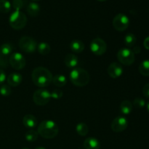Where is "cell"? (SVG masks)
Instances as JSON below:
<instances>
[{
  "label": "cell",
  "instance_id": "cell-31",
  "mask_svg": "<svg viewBox=\"0 0 149 149\" xmlns=\"http://www.w3.org/2000/svg\"><path fill=\"white\" fill-rule=\"evenodd\" d=\"M8 64L9 60L7 59L5 55H4L0 52V68H7L8 66Z\"/></svg>",
  "mask_w": 149,
  "mask_h": 149
},
{
  "label": "cell",
  "instance_id": "cell-16",
  "mask_svg": "<svg viewBox=\"0 0 149 149\" xmlns=\"http://www.w3.org/2000/svg\"><path fill=\"white\" fill-rule=\"evenodd\" d=\"M84 148L85 149H100V143L95 138H87L84 141Z\"/></svg>",
  "mask_w": 149,
  "mask_h": 149
},
{
  "label": "cell",
  "instance_id": "cell-37",
  "mask_svg": "<svg viewBox=\"0 0 149 149\" xmlns=\"http://www.w3.org/2000/svg\"><path fill=\"white\" fill-rule=\"evenodd\" d=\"M146 108H147V110H148V113H149V100L147 102V104H146Z\"/></svg>",
  "mask_w": 149,
  "mask_h": 149
},
{
  "label": "cell",
  "instance_id": "cell-8",
  "mask_svg": "<svg viewBox=\"0 0 149 149\" xmlns=\"http://www.w3.org/2000/svg\"><path fill=\"white\" fill-rule=\"evenodd\" d=\"M130 25V19L126 15L119 13L116 15L113 19V26L116 31H124Z\"/></svg>",
  "mask_w": 149,
  "mask_h": 149
},
{
  "label": "cell",
  "instance_id": "cell-29",
  "mask_svg": "<svg viewBox=\"0 0 149 149\" xmlns=\"http://www.w3.org/2000/svg\"><path fill=\"white\" fill-rule=\"evenodd\" d=\"M133 106L137 109H142L146 106V101L142 97H136L133 101Z\"/></svg>",
  "mask_w": 149,
  "mask_h": 149
},
{
  "label": "cell",
  "instance_id": "cell-21",
  "mask_svg": "<svg viewBox=\"0 0 149 149\" xmlns=\"http://www.w3.org/2000/svg\"><path fill=\"white\" fill-rule=\"evenodd\" d=\"M37 50L41 55H46L50 52L51 47L49 44L42 42L37 45Z\"/></svg>",
  "mask_w": 149,
  "mask_h": 149
},
{
  "label": "cell",
  "instance_id": "cell-33",
  "mask_svg": "<svg viewBox=\"0 0 149 149\" xmlns=\"http://www.w3.org/2000/svg\"><path fill=\"white\" fill-rule=\"evenodd\" d=\"M143 93L144 96L147 98H149V83L146 84L143 88Z\"/></svg>",
  "mask_w": 149,
  "mask_h": 149
},
{
  "label": "cell",
  "instance_id": "cell-17",
  "mask_svg": "<svg viewBox=\"0 0 149 149\" xmlns=\"http://www.w3.org/2000/svg\"><path fill=\"white\" fill-rule=\"evenodd\" d=\"M70 48L71 51L75 53H81L84 49V45L81 40L74 39L70 44Z\"/></svg>",
  "mask_w": 149,
  "mask_h": 149
},
{
  "label": "cell",
  "instance_id": "cell-19",
  "mask_svg": "<svg viewBox=\"0 0 149 149\" xmlns=\"http://www.w3.org/2000/svg\"><path fill=\"white\" fill-rule=\"evenodd\" d=\"M52 82L53 83L54 85L58 87H62L66 84L67 79L63 74H57L55 77H52Z\"/></svg>",
  "mask_w": 149,
  "mask_h": 149
},
{
  "label": "cell",
  "instance_id": "cell-30",
  "mask_svg": "<svg viewBox=\"0 0 149 149\" xmlns=\"http://www.w3.org/2000/svg\"><path fill=\"white\" fill-rule=\"evenodd\" d=\"M50 94L51 98H53L55 99V100L61 99V97H63V93L62 90H60V89H55V90H54Z\"/></svg>",
  "mask_w": 149,
  "mask_h": 149
},
{
  "label": "cell",
  "instance_id": "cell-32",
  "mask_svg": "<svg viewBox=\"0 0 149 149\" xmlns=\"http://www.w3.org/2000/svg\"><path fill=\"white\" fill-rule=\"evenodd\" d=\"M13 6L15 10L17 11H20L23 7V1L22 0H13Z\"/></svg>",
  "mask_w": 149,
  "mask_h": 149
},
{
  "label": "cell",
  "instance_id": "cell-25",
  "mask_svg": "<svg viewBox=\"0 0 149 149\" xmlns=\"http://www.w3.org/2000/svg\"><path fill=\"white\" fill-rule=\"evenodd\" d=\"M38 137H39V133H38L37 131L34 130L33 129L28 131L26 133V135H25L26 140L27 141H29V142H34L37 140Z\"/></svg>",
  "mask_w": 149,
  "mask_h": 149
},
{
  "label": "cell",
  "instance_id": "cell-38",
  "mask_svg": "<svg viewBox=\"0 0 149 149\" xmlns=\"http://www.w3.org/2000/svg\"><path fill=\"white\" fill-rule=\"evenodd\" d=\"M35 149H46V148H45L44 147H37V148H36Z\"/></svg>",
  "mask_w": 149,
  "mask_h": 149
},
{
  "label": "cell",
  "instance_id": "cell-36",
  "mask_svg": "<svg viewBox=\"0 0 149 149\" xmlns=\"http://www.w3.org/2000/svg\"><path fill=\"white\" fill-rule=\"evenodd\" d=\"M132 52H133V53L134 54H138V53H140V52H141V47H138V46H134V47H133V49H132Z\"/></svg>",
  "mask_w": 149,
  "mask_h": 149
},
{
  "label": "cell",
  "instance_id": "cell-3",
  "mask_svg": "<svg viewBox=\"0 0 149 149\" xmlns=\"http://www.w3.org/2000/svg\"><path fill=\"white\" fill-rule=\"evenodd\" d=\"M71 83L77 87H84L90 81V74L83 68H73L70 73Z\"/></svg>",
  "mask_w": 149,
  "mask_h": 149
},
{
  "label": "cell",
  "instance_id": "cell-34",
  "mask_svg": "<svg viewBox=\"0 0 149 149\" xmlns=\"http://www.w3.org/2000/svg\"><path fill=\"white\" fill-rule=\"evenodd\" d=\"M6 80V74L1 68H0V84Z\"/></svg>",
  "mask_w": 149,
  "mask_h": 149
},
{
  "label": "cell",
  "instance_id": "cell-12",
  "mask_svg": "<svg viewBox=\"0 0 149 149\" xmlns=\"http://www.w3.org/2000/svg\"><path fill=\"white\" fill-rule=\"evenodd\" d=\"M122 73H123V68H122V65L119 63H112L108 68V74L109 77L113 79H116L121 77L122 75Z\"/></svg>",
  "mask_w": 149,
  "mask_h": 149
},
{
  "label": "cell",
  "instance_id": "cell-6",
  "mask_svg": "<svg viewBox=\"0 0 149 149\" xmlns=\"http://www.w3.org/2000/svg\"><path fill=\"white\" fill-rule=\"evenodd\" d=\"M117 58L123 65H130L135 62V54L129 48H122L118 52Z\"/></svg>",
  "mask_w": 149,
  "mask_h": 149
},
{
  "label": "cell",
  "instance_id": "cell-13",
  "mask_svg": "<svg viewBox=\"0 0 149 149\" xmlns=\"http://www.w3.org/2000/svg\"><path fill=\"white\" fill-rule=\"evenodd\" d=\"M23 77L18 73H13L10 74L7 79L8 85L11 87H17L22 82Z\"/></svg>",
  "mask_w": 149,
  "mask_h": 149
},
{
  "label": "cell",
  "instance_id": "cell-2",
  "mask_svg": "<svg viewBox=\"0 0 149 149\" xmlns=\"http://www.w3.org/2000/svg\"><path fill=\"white\" fill-rule=\"evenodd\" d=\"M58 126L52 120H44L40 122L37 127V132L40 136L46 139L55 138L58 134Z\"/></svg>",
  "mask_w": 149,
  "mask_h": 149
},
{
  "label": "cell",
  "instance_id": "cell-15",
  "mask_svg": "<svg viewBox=\"0 0 149 149\" xmlns=\"http://www.w3.org/2000/svg\"><path fill=\"white\" fill-rule=\"evenodd\" d=\"M64 63L65 65L69 68H75V67L78 65L79 59L77 56L74 54L70 53L68 54L64 58Z\"/></svg>",
  "mask_w": 149,
  "mask_h": 149
},
{
  "label": "cell",
  "instance_id": "cell-26",
  "mask_svg": "<svg viewBox=\"0 0 149 149\" xmlns=\"http://www.w3.org/2000/svg\"><path fill=\"white\" fill-rule=\"evenodd\" d=\"M13 50V47L10 44L5 43L3 44L0 47V52L3 54L4 55H5L6 57L9 56L12 54Z\"/></svg>",
  "mask_w": 149,
  "mask_h": 149
},
{
  "label": "cell",
  "instance_id": "cell-14",
  "mask_svg": "<svg viewBox=\"0 0 149 149\" xmlns=\"http://www.w3.org/2000/svg\"><path fill=\"white\" fill-rule=\"evenodd\" d=\"M23 123L26 128L32 130L37 125V119L33 115L27 114L23 119Z\"/></svg>",
  "mask_w": 149,
  "mask_h": 149
},
{
  "label": "cell",
  "instance_id": "cell-10",
  "mask_svg": "<svg viewBox=\"0 0 149 149\" xmlns=\"http://www.w3.org/2000/svg\"><path fill=\"white\" fill-rule=\"evenodd\" d=\"M90 50L96 55H103L107 50V45L103 39L100 38H95L90 43Z\"/></svg>",
  "mask_w": 149,
  "mask_h": 149
},
{
  "label": "cell",
  "instance_id": "cell-28",
  "mask_svg": "<svg viewBox=\"0 0 149 149\" xmlns=\"http://www.w3.org/2000/svg\"><path fill=\"white\" fill-rule=\"evenodd\" d=\"M11 88L8 84H3L0 87V94L3 96H9L11 94Z\"/></svg>",
  "mask_w": 149,
  "mask_h": 149
},
{
  "label": "cell",
  "instance_id": "cell-11",
  "mask_svg": "<svg viewBox=\"0 0 149 149\" xmlns=\"http://www.w3.org/2000/svg\"><path fill=\"white\" fill-rule=\"evenodd\" d=\"M128 126L127 119L125 116H117L111 122V127L115 132H121L125 130Z\"/></svg>",
  "mask_w": 149,
  "mask_h": 149
},
{
  "label": "cell",
  "instance_id": "cell-40",
  "mask_svg": "<svg viewBox=\"0 0 149 149\" xmlns=\"http://www.w3.org/2000/svg\"><path fill=\"white\" fill-rule=\"evenodd\" d=\"M22 149H29V148H22Z\"/></svg>",
  "mask_w": 149,
  "mask_h": 149
},
{
  "label": "cell",
  "instance_id": "cell-27",
  "mask_svg": "<svg viewBox=\"0 0 149 149\" xmlns=\"http://www.w3.org/2000/svg\"><path fill=\"white\" fill-rule=\"evenodd\" d=\"M11 10V4L8 0H0V12L7 13Z\"/></svg>",
  "mask_w": 149,
  "mask_h": 149
},
{
  "label": "cell",
  "instance_id": "cell-23",
  "mask_svg": "<svg viewBox=\"0 0 149 149\" xmlns=\"http://www.w3.org/2000/svg\"><path fill=\"white\" fill-rule=\"evenodd\" d=\"M76 130L77 132L78 133V135H79L80 136H85L88 134L89 132V127L85 123H79L77 125V127H76Z\"/></svg>",
  "mask_w": 149,
  "mask_h": 149
},
{
  "label": "cell",
  "instance_id": "cell-5",
  "mask_svg": "<svg viewBox=\"0 0 149 149\" xmlns=\"http://www.w3.org/2000/svg\"><path fill=\"white\" fill-rule=\"evenodd\" d=\"M19 47L20 49L26 53H33L37 49V44L31 36H23L19 41Z\"/></svg>",
  "mask_w": 149,
  "mask_h": 149
},
{
  "label": "cell",
  "instance_id": "cell-1",
  "mask_svg": "<svg viewBox=\"0 0 149 149\" xmlns=\"http://www.w3.org/2000/svg\"><path fill=\"white\" fill-rule=\"evenodd\" d=\"M52 77L50 71L45 67H37L32 71V81L37 87H47L52 82Z\"/></svg>",
  "mask_w": 149,
  "mask_h": 149
},
{
  "label": "cell",
  "instance_id": "cell-4",
  "mask_svg": "<svg viewBox=\"0 0 149 149\" xmlns=\"http://www.w3.org/2000/svg\"><path fill=\"white\" fill-rule=\"evenodd\" d=\"M9 23L10 26L15 30H20L26 26L27 23V17L23 13L15 10L10 16Z\"/></svg>",
  "mask_w": 149,
  "mask_h": 149
},
{
  "label": "cell",
  "instance_id": "cell-24",
  "mask_svg": "<svg viewBox=\"0 0 149 149\" xmlns=\"http://www.w3.org/2000/svg\"><path fill=\"white\" fill-rule=\"evenodd\" d=\"M139 72L145 77H149V59L143 61L139 65Z\"/></svg>",
  "mask_w": 149,
  "mask_h": 149
},
{
  "label": "cell",
  "instance_id": "cell-9",
  "mask_svg": "<svg viewBox=\"0 0 149 149\" xmlns=\"http://www.w3.org/2000/svg\"><path fill=\"white\" fill-rule=\"evenodd\" d=\"M9 63L15 70H22L26 66V59L20 52H14L10 55Z\"/></svg>",
  "mask_w": 149,
  "mask_h": 149
},
{
  "label": "cell",
  "instance_id": "cell-35",
  "mask_svg": "<svg viewBox=\"0 0 149 149\" xmlns=\"http://www.w3.org/2000/svg\"><path fill=\"white\" fill-rule=\"evenodd\" d=\"M143 46H144V47L146 48V49H148V50H149V36L146 38L145 40H144Z\"/></svg>",
  "mask_w": 149,
  "mask_h": 149
},
{
  "label": "cell",
  "instance_id": "cell-7",
  "mask_svg": "<svg viewBox=\"0 0 149 149\" xmlns=\"http://www.w3.org/2000/svg\"><path fill=\"white\" fill-rule=\"evenodd\" d=\"M51 94L48 90L39 89L35 91L33 95V100L37 106H45L49 102Z\"/></svg>",
  "mask_w": 149,
  "mask_h": 149
},
{
  "label": "cell",
  "instance_id": "cell-39",
  "mask_svg": "<svg viewBox=\"0 0 149 149\" xmlns=\"http://www.w3.org/2000/svg\"><path fill=\"white\" fill-rule=\"evenodd\" d=\"M97 1H107V0H97Z\"/></svg>",
  "mask_w": 149,
  "mask_h": 149
},
{
  "label": "cell",
  "instance_id": "cell-18",
  "mask_svg": "<svg viewBox=\"0 0 149 149\" xmlns=\"http://www.w3.org/2000/svg\"><path fill=\"white\" fill-rule=\"evenodd\" d=\"M27 13L31 17H36L40 13V6L36 2H30L28 5Z\"/></svg>",
  "mask_w": 149,
  "mask_h": 149
},
{
  "label": "cell",
  "instance_id": "cell-20",
  "mask_svg": "<svg viewBox=\"0 0 149 149\" xmlns=\"http://www.w3.org/2000/svg\"><path fill=\"white\" fill-rule=\"evenodd\" d=\"M120 111L124 115H128L132 111V103L129 100H124L120 105Z\"/></svg>",
  "mask_w": 149,
  "mask_h": 149
},
{
  "label": "cell",
  "instance_id": "cell-41",
  "mask_svg": "<svg viewBox=\"0 0 149 149\" xmlns=\"http://www.w3.org/2000/svg\"><path fill=\"white\" fill-rule=\"evenodd\" d=\"M33 1H38V0H33Z\"/></svg>",
  "mask_w": 149,
  "mask_h": 149
},
{
  "label": "cell",
  "instance_id": "cell-22",
  "mask_svg": "<svg viewBox=\"0 0 149 149\" xmlns=\"http://www.w3.org/2000/svg\"><path fill=\"white\" fill-rule=\"evenodd\" d=\"M137 42L136 36L133 33H129L125 36V44L127 47H132L135 45Z\"/></svg>",
  "mask_w": 149,
  "mask_h": 149
}]
</instances>
